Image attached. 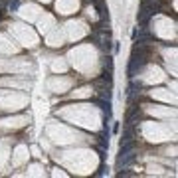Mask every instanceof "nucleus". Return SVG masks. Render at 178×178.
<instances>
[{
	"label": "nucleus",
	"instance_id": "1",
	"mask_svg": "<svg viewBox=\"0 0 178 178\" xmlns=\"http://www.w3.org/2000/svg\"><path fill=\"white\" fill-rule=\"evenodd\" d=\"M154 16L153 10H148V8H144L141 6V10H139V14H137V22L141 28H148V22H150V18Z\"/></svg>",
	"mask_w": 178,
	"mask_h": 178
},
{
	"label": "nucleus",
	"instance_id": "2",
	"mask_svg": "<svg viewBox=\"0 0 178 178\" xmlns=\"http://www.w3.org/2000/svg\"><path fill=\"white\" fill-rule=\"evenodd\" d=\"M137 160V154L133 153V150H129V153L125 154H119V158H117V168H123V166H127V164H131Z\"/></svg>",
	"mask_w": 178,
	"mask_h": 178
},
{
	"label": "nucleus",
	"instance_id": "3",
	"mask_svg": "<svg viewBox=\"0 0 178 178\" xmlns=\"http://www.w3.org/2000/svg\"><path fill=\"white\" fill-rule=\"evenodd\" d=\"M20 4H22V2H20V0H12V2L8 4V10H10V12H16V10L20 8Z\"/></svg>",
	"mask_w": 178,
	"mask_h": 178
},
{
	"label": "nucleus",
	"instance_id": "4",
	"mask_svg": "<svg viewBox=\"0 0 178 178\" xmlns=\"http://www.w3.org/2000/svg\"><path fill=\"white\" fill-rule=\"evenodd\" d=\"M107 170H109V168H107V166H105V164H101V166H99V170H97V172H95V176H103V174H105V172H107Z\"/></svg>",
	"mask_w": 178,
	"mask_h": 178
},
{
	"label": "nucleus",
	"instance_id": "5",
	"mask_svg": "<svg viewBox=\"0 0 178 178\" xmlns=\"http://www.w3.org/2000/svg\"><path fill=\"white\" fill-rule=\"evenodd\" d=\"M137 38H139V28H135L133 30V40H137Z\"/></svg>",
	"mask_w": 178,
	"mask_h": 178
},
{
	"label": "nucleus",
	"instance_id": "6",
	"mask_svg": "<svg viewBox=\"0 0 178 178\" xmlns=\"http://www.w3.org/2000/svg\"><path fill=\"white\" fill-rule=\"evenodd\" d=\"M2 16H4V12H2V10H0V20H2Z\"/></svg>",
	"mask_w": 178,
	"mask_h": 178
}]
</instances>
